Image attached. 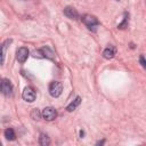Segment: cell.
<instances>
[{
  "mask_svg": "<svg viewBox=\"0 0 146 146\" xmlns=\"http://www.w3.org/2000/svg\"><path fill=\"white\" fill-rule=\"evenodd\" d=\"M22 97L24 100L29 102V103H32L35 100V97H36V94L34 91V89L32 87H26L24 88L23 90V94H22Z\"/></svg>",
  "mask_w": 146,
  "mask_h": 146,
  "instance_id": "277c9868",
  "label": "cell"
},
{
  "mask_svg": "<svg viewBox=\"0 0 146 146\" xmlns=\"http://www.w3.org/2000/svg\"><path fill=\"white\" fill-rule=\"evenodd\" d=\"M56 116H57V111H56L54 107L49 106V107L43 108V111H42V117H43L44 120H47V121H52V120L56 119Z\"/></svg>",
  "mask_w": 146,
  "mask_h": 146,
  "instance_id": "5b68a950",
  "label": "cell"
},
{
  "mask_svg": "<svg viewBox=\"0 0 146 146\" xmlns=\"http://www.w3.org/2000/svg\"><path fill=\"white\" fill-rule=\"evenodd\" d=\"M81 21H82V23L89 29V30H92V31H96V29H97V26L99 25V22H98V19H97V17H95V16H92V15H83L82 17H81Z\"/></svg>",
  "mask_w": 146,
  "mask_h": 146,
  "instance_id": "6da1fadb",
  "label": "cell"
},
{
  "mask_svg": "<svg viewBox=\"0 0 146 146\" xmlns=\"http://www.w3.org/2000/svg\"><path fill=\"white\" fill-rule=\"evenodd\" d=\"M0 89H1V94L6 97H10L13 95V84L8 79H2L1 80Z\"/></svg>",
  "mask_w": 146,
  "mask_h": 146,
  "instance_id": "3957f363",
  "label": "cell"
},
{
  "mask_svg": "<svg viewBox=\"0 0 146 146\" xmlns=\"http://www.w3.org/2000/svg\"><path fill=\"white\" fill-rule=\"evenodd\" d=\"M128 24H129V14H128V13H124V14H123V19H122V22L117 24V29L124 30V29L128 27Z\"/></svg>",
  "mask_w": 146,
  "mask_h": 146,
  "instance_id": "7c38bea8",
  "label": "cell"
},
{
  "mask_svg": "<svg viewBox=\"0 0 146 146\" xmlns=\"http://www.w3.org/2000/svg\"><path fill=\"white\" fill-rule=\"evenodd\" d=\"M32 56H33L34 58H44L43 52H42V50H41V49L33 50V51H32Z\"/></svg>",
  "mask_w": 146,
  "mask_h": 146,
  "instance_id": "2e32d148",
  "label": "cell"
},
{
  "mask_svg": "<svg viewBox=\"0 0 146 146\" xmlns=\"http://www.w3.org/2000/svg\"><path fill=\"white\" fill-rule=\"evenodd\" d=\"M115 56V49L113 47H107L106 49H104L103 51V57L106 59H112Z\"/></svg>",
  "mask_w": 146,
  "mask_h": 146,
  "instance_id": "9c48e42d",
  "label": "cell"
},
{
  "mask_svg": "<svg viewBox=\"0 0 146 146\" xmlns=\"http://www.w3.org/2000/svg\"><path fill=\"white\" fill-rule=\"evenodd\" d=\"M64 15L67 18L73 19V21H75V19L79 18V13L76 11V9H74L73 7H70V6H67V7L64 8Z\"/></svg>",
  "mask_w": 146,
  "mask_h": 146,
  "instance_id": "52a82bcc",
  "label": "cell"
},
{
  "mask_svg": "<svg viewBox=\"0 0 146 146\" xmlns=\"http://www.w3.org/2000/svg\"><path fill=\"white\" fill-rule=\"evenodd\" d=\"M83 136H84V131H80V137L82 138Z\"/></svg>",
  "mask_w": 146,
  "mask_h": 146,
  "instance_id": "d6986e66",
  "label": "cell"
},
{
  "mask_svg": "<svg viewBox=\"0 0 146 146\" xmlns=\"http://www.w3.org/2000/svg\"><path fill=\"white\" fill-rule=\"evenodd\" d=\"M22 1H24V0H22Z\"/></svg>",
  "mask_w": 146,
  "mask_h": 146,
  "instance_id": "44dd1931",
  "label": "cell"
},
{
  "mask_svg": "<svg viewBox=\"0 0 146 146\" xmlns=\"http://www.w3.org/2000/svg\"><path fill=\"white\" fill-rule=\"evenodd\" d=\"M62 91H63V84L58 81H52L50 82L49 84V94L51 97L54 98H57L62 95Z\"/></svg>",
  "mask_w": 146,
  "mask_h": 146,
  "instance_id": "7a4b0ae2",
  "label": "cell"
},
{
  "mask_svg": "<svg viewBox=\"0 0 146 146\" xmlns=\"http://www.w3.org/2000/svg\"><path fill=\"white\" fill-rule=\"evenodd\" d=\"M39 144L41 146H48L50 144V138L46 133H41L40 135V138H39Z\"/></svg>",
  "mask_w": 146,
  "mask_h": 146,
  "instance_id": "5bb4252c",
  "label": "cell"
},
{
  "mask_svg": "<svg viewBox=\"0 0 146 146\" xmlns=\"http://www.w3.org/2000/svg\"><path fill=\"white\" fill-rule=\"evenodd\" d=\"M41 50H42V52H43L44 58H49V59H54V58H55V52H54V51H52L48 46L42 47V48H41Z\"/></svg>",
  "mask_w": 146,
  "mask_h": 146,
  "instance_id": "30bf717a",
  "label": "cell"
},
{
  "mask_svg": "<svg viewBox=\"0 0 146 146\" xmlns=\"http://www.w3.org/2000/svg\"><path fill=\"white\" fill-rule=\"evenodd\" d=\"M80 103H81V97H79V96H78V97H76V98H75L71 104H68V105H67L66 111H67V112H72V111H74V110L80 105Z\"/></svg>",
  "mask_w": 146,
  "mask_h": 146,
  "instance_id": "8fae6325",
  "label": "cell"
},
{
  "mask_svg": "<svg viewBox=\"0 0 146 146\" xmlns=\"http://www.w3.org/2000/svg\"><path fill=\"white\" fill-rule=\"evenodd\" d=\"M105 143V140H99V141H97V144L96 145H103Z\"/></svg>",
  "mask_w": 146,
  "mask_h": 146,
  "instance_id": "ac0fdd59",
  "label": "cell"
},
{
  "mask_svg": "<svg viewBox=\"0 0 146 146\" xmlns=\"http://www.w3.org/2000/svg\"><path fill=\"white\" fill-rule=\"evenodd\" d=\"M5 137H6V139H8V140H14V139L16 138V135H15L14 129H13V128H7V129L5 130Z\"/></svg>",
  "mask_w": 146,
  "mask_h": 146,
  "instance_id": "4fadbf2b",
  "label": "cell"
},
{
  "mask_svg": "<svg viewBox=\"0 0 146 146\" xmlns=\"http://www.w3.org/2000/svg\"><path fill=\"white\" fill-rule=\"evenodd\" d=\"M29 57V49L26 47H21L16 50V58L19 63H25V60Z\"/></svg>",
  "mask_w": 146,
  "mask_h": 146,
  "instance_id": "8992f818",
  "label": "cell"
},
{
  "mask_svg": "<svg viewBox=\"0 0 146 146\" xmlns=\"http://www.w3.org/2000/svg\"><path fill=\"white\" fill-rule=\"evenodd\" d=\"M116 1H120V0H116Z\"/></svg>",
  "mask_w": 146,
  "mask_h": 146,
  "instance_id": "ffe728a7",
  "label": "cell"
},
{
  "mask_svg": "<svg viewBox=\"0 0 146 146\" xmlns=\"http://www.w3.org/2000/svg\"><path fill=\"white\" fill-rule=\"evenodd\" d=\"M41 116H42V113L38 110V108H33L32 110V112H31V117L33 119V120H40L41 119Z\"/></svg>",
  "mask_w": 146,
  "mask_h": 146,
  "instance_id": "9a60e30c",
  "label": "cell"
},
{
  "mask_svg": "<svg viewBox=\"0 0 146 146\" xmlns=\"http://www.w3.org/2000/svg\"><path fill=\"white\" fill-rule=\"evenodd\" d=\"M139 63H140V65L146 70V59L144 58V56H140V57H139Z\"/></svg>",
  "mask_w": 146,
  "mask_h": 146,
  "instance_id": "e0dca14e",
  "label": "cell"
},
{
  "mask_svg": "<svg viewBox=\"0 0 146 146\" xmlns=\"http://www.w3.org/2000/svg\"><path fill=\"white\" fill-rule=\"evenodd\" d=\"M11 43V39H7L2 42V46H1V64L5 63V56H6V50H7V47Z\"/></svg>",
  "mask_w": 146,
  "mask_h": 146,
  "instance_id": "ba28073f",
  "label": "cell"
}]
</instances>
